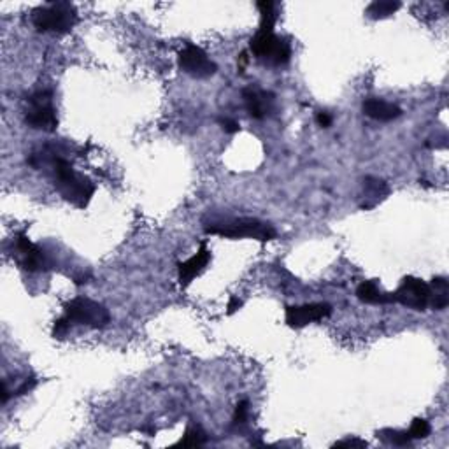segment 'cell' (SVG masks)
Masks as SVG:
<instances>
[{"mask_svg":"<svg viewBox=\"0 0 449 449\" xmlns=\"http://www.w3.org/2000/svg\"><path fill=\"white\" fill-rule=\"evenodd\" d=\"M53 174H55V186L72 206L84 209L90 204L93 193H95V184L86 178L72 169L69 162L62 158L53 160Z\"/></svg>","mask_w":449,"mask_h":449,"instance_id":"1","label":"cell"},{"mask_svg":"<svg viewBox=\"0 0 449 449\" xmlns=\"http://www.w3.org/2000/svg\"><path fill=\"white\" fill-rule=\"evenodd\" d=\"M204 232L228 239H256L262 243L272 241L278 235L271 223L260 221L256 218H230L225 221L207 223Z\"/></svg>","mask_w":449,"mask_h":449,"instance_id":"2","label":"cell"},{"mask_svg":"<svg viewBox=\"0 0 449 449\" xmlns=\"http://www.w3.org/2000/svg\"><path fill=\"white\" fill-rule=\"evenodd\" d=\"M32 23L39 32H71L77 23V11L69 2H51L34 9Z\"/></svg>","mask_w":449,"mask_h":449,"instance_id":"3","label":"cell"},{"mask_svg":"<svg viewBox=\"0 0 449 449\" xmlns=\"http://www.w3.org/2000/svg\"><path fill=\"white\" fill-rule=\"evenodd\" d=\"M251 53L269 65H284L291 58V46L274 32L258 30L250 43Z\"/></svg>","mask_w":449,"mask_h":449,"instance_id":"4","label":"cell"},{"mask_svg":"<svg viewBox=\"0 0 449 449\" xmlns=\"http://www.w3.org/2000/svg\"><path fill=\"white\" fill-rule=\"evenodd\" d=\"M65 318L76 325H86L92 328H104L111 321V314L102 304L90 298L77 297L65 304Z\"/></svg>","mask_w":449,"mask_h":449,"instance_id":"5","label":"cell"},{"mask_svg":"<svg viewBox=\"0 0 449 449\" xmlns=\"http://www.w3.org/2000/svg\"><path fill=\"white\" fill-rule=\"evenodd\" d=\"M25 121L28 127L34 130L55 132L58 127V118H56L55 106H53L51 93L37 92L28 99V109Z\"/></svg>","mask_w":449,"mask_h":449,"instance_id":"6","label":"cell"},{"mask_svg":"<svg viewBox=\"0 0 449 449\" xmlns=\"http://www.w3.org/2000/svg\"><path fill=\"white\" fill-rule=\"evenodd\" d=\"M178 64L184 74L197 77V80L211 77L218 71V65L209 58V55L202 48H199L195 44H186L184 49L179 51Z\"/></svg>","mask_w":449,"mask_h":449,"instance_id":"7","label":"cell"},{"mask_svg":"<svg viewBox=\"0 0 449 449\" xmlns=\"http://www.w3.org/2000/svg\"><path fill=\"white\" fill-rule=\"evenodd\" d=\"M391 300H393V304H402L409 309L426 311L430 300V288L422 279L407 276L400 282L397 291L391 293Z\"/></svg>","mask_w":449,"mask_h":449,"instance_id":"8","label":"cell"},{"mask_svg":"<svg viewBox=\"0 0 449 449\" xmlns=\"http://www.w3.org/2000/svg\"><path fill=\"white\" fill-rule=\"evenodd\" d=\"M332 314L330 304H306L287 307V323L291 328H304L309 323L321 321Z\"/></svg>","mask_w":449,"mask_h":449,"instance_id":"9","label":"cell"},{"mask_svg":"<svg viewBox=\"0 0 449 449\" xmlns=\"http://www.w3.org/2000/svg\"><path fill=\"white\" fill-rule=\"evenodd\" d=\"M16 251L20 254L21 265H23L25 271L28 272H37L43 271L46 267V258H44V253L36 246L34 243H30V239L25 234H20L16 237Z\"/></svg>","mask_w":449,"mask_h":449,"instance_id":"10","label":"cell"},{"mask_svg":"<svg viewBox=\"0 0 449 449\" xmlns=\"http://www.w3.org/2000/svg\"><path fill=\"white\" fill-rule=\"evenodd\" d=\"M209 262H211V251L207 250L206 244H202L200 250L197 251V254H193L190 260L178 263L179 284H181V287H188V284L206 269Z\"/></svg>","mask_w":449,"mask_h":449,"instance_id":"11","label":"cell"},{"mask_svg":"<svg viewBox=\"0 0 449 449\" xmlns=\"http://www.w3.org/2000/svg\"><path fill=\"white\" fill-rule=\"evenodd\" d=\"M243 99L246 104V109L250 112L251 118L262 119L269 114L272 108V95L271 93L258 90V88H244L243 90Z\"/></svg>","mask_w":449,"mask_h":449,"instance_id":"12","label":"cell"},{"mask_svg":"<svg viewBox=\"0 0 449 449\" xmlns=\"http://www.w3.org/2000/svg\"><path fill=\"white\" fill-rule=\"evenodd\" d=\"M363 112H365L369 118L376 119V121H383V123H388V121H393L398 116L402 114V109L398 106L391 102H386V100L381 99H367L363 102Z\"/></svg>","mask_w":449,"mask_h":449,"instance_id":"13","label":"cell"},{"mask_svg":"<svg viewBox=\"0 0 449 449\" xmlns=\"http://www.w3.org/2000/svg\"><path fill=\"white\" fill-rule=\"evenodd\" d=\"M363 183H365V202L362 204V209H370V207L378 206L390 193V188H388V184L383 179L370 178L369 175V178H365Z\"/></svg>","mask_w":449,"mask_h":449,"instance_id":"14","label":"cell"},{"mask_svg":"<svg viewBox=\"0 0 449 449\" xmlns=\"http://www.w3.org/2000/svg\"><path fill=\"white\" fill-rule=\"evenodd\" d=\"M430 300L428 306L435 311H444L449 304V282L446 278H433L428 284Z\"/></svg>","mask_w":449,"mask_h":449,"instance_id":"15","label":"cell"},{"mask_svg":"<svg viewBox=\"0 0 449 449\" xmlns=\"http://www.w3.org/2000/svg\"><path fill=\"white\" fill-rule=\"evenodd\" d=\"M356 297L365 304H393L391 293H383L376 281H363L356 288Z\"/></svg>","mask_w":449,"mask_h":449,"instance_id":"16","label":"cell"},{"mask_svg":"<svg viewBox=\"0 0 449 449\" xmlns=\"http://www.w3.org/2000/svg\"><path fill=\"white\" fill-rule=\"evenodd\" d=\"M400 2H391V0H376L365 9V14L370 20H383V18L395 14L400 9Z\"/></svg>","mask_w":449,"mask_h":449,"instance_id":"17","label":"cell"},{"mask_svg":"<svg viewBox=\"0 0 449 449\" xmlns=\"http://www.w3.org/2000/svg\"><path fill=\"white\" fill-rule=\"evenodd\" d=\"M260 14H262V23H260V30L263 32H274V25L276 20H278V14H276V4L271 2V0H262L256 4Z\"/></svg>","mask_w":449,"mask_h":449,"instance_id":"18","label":"cell"},{"mask_svg":"<svg viewBox=\"0 0 449 449\" xmlns=\"http://www.w3.org/2000/svg\"><path fill=\"white\" fill-rule=\"evenodd\" d=\"M378 439H381L383 442L391 446H409L413 439L409 437V432H402V430H391L386 428L378 432Z\"/></svg>","mask_w":449,"mask_h":449,"instance_id":"19","label":"cell"},{"mask_svg":"<svg viewBox=\"0 0 449 449\" xmlns=\"http://www.w3.org/2000/svg\"><path fill=\"white\" fill-rule=\"evenodd\" d=\"M204 444H206V433L199 426H190L184 432L183 439L178 442L179 448H199V446Z\"/></svg>","mask_w":449,"mask_h":449,"instance_id":"20","label":"cell"},{"mask_svg":"<svg viewBox=\"0 0 449 449\" xmlns=\"http://www.w3.org/2000/svg\"><path fill=\"white\" fill-rule=\"evenodd\" d=\"M407 432H409L411 439H425L430 435V425L423 417H416V420L411 423V428L407 430Z\"/></svg>","mask_w":449,"mask_h":449,"instance_id":"21","label":"cell"},{"mask_svg":"<svg viewBox=\"0 0 449 449\" xmlns=\"http://www.w3.org/2000/svg\"><path fill=\"white\" fill-rule=\"evenodd\" d=\"M69 328H71V321L67 318H60L55 321V326H53V337L55 339H64L67 335Z\"/></svg>","mask_w":449,"mask_h":449,"instance_id":"22","label":"cell"},{"mask_svg":"<svg viewBox=\"0 0 449 449\" xmlns=\"http://www.w3.org/2000/svg\"><path fill=\"white\" fill-rule=\"evenodd\" d=\"M247 411H250V402L247 400H241L237 404V407H235V413H234V423H246L247 420Z\"/></svg>","mask_w":449,"mask_h":449,"instance_id":"23","label":"cell"},{"mask_svg":"<svg viewBox=\"0 0 449 449\" xmlns=\"http://www.w3.org/2000/svg\"><path fill=\"white\" fill-rule=\"evenodd\" d=\"M219 125H221L223 130L230 134V136H234V134H237V132L241 130V125H239L235 119L230 118H219Z\"/></svg>","mask_w":449,"mask_h":449,"instance_id":"24","label":"cell"},{"mask_svg":"<svg viewBox=\"0 0 449 449\" xmlns=\"http://www.w3.org/2000/svg\"><path fill=\"white\" fill-rule=\"evenodd\" d=\"M334 448H367V442L362 439H344V441L335 442Z\"/></svg>","mask_w":449,"mask_h":449,"instance_id":"25","label":"cell"},{"mask_svg":"<svg viewBox=\"0 0 449 449\" xmlns=\"http://www.w3.org/2000/svg\"><path fill=\"white\" fill-rule=\"evenodd\" d=\"M316 121H318L319 127L328 128L332 125V116L328 114V112H326V111H319L318 114H316Z\"/></svg>","mask_w":449,"mask_h":449,"instance_id":"26","label":"cell"},{"mask_svg":"<svg viewBox=\"0 0 449 449\" xmlns=\"http://www.w3.org/2000/svg\"><path fill=\"white\" fill-rule=\"evenodd\" d=\"M241 307H243V302H241L237 297H230V300H228V306H227V314L237 313Z\"/></svg>","mask_w":449,"mask_h":449,"instance_id":"27","label":"cell"},{"mask_svg":"<svg viewBox=\"0 0 449 449\" xmlns=\"http://www.w3.org/2000/svg\"><path fill=\"white\" fill-rule=\"evenodd\" d=\"M247 62H250V56H247L246 51H243V53H241V55H239V58H237L239 72H244V69H246Z\"/></svg>","mask_w":449,"mask_h":449,"instance_id":"28","label":"cell"},{"mask_svg":"<svg viewBox=\"0 0 449 449\" xmlns=\"http://www.w3.org/2000/svg\"><path fill=\"white\" fill-rule=\"evenodd\" d=\"M34 386H36V379H30V381H25L23 385H21L20 390L16 391V395H23V393H27V391L32 390Z\"/></svg>","mask_w":449,"mask_h":449,"instance_id":"29","label":"cell"},{"mask_svg":"<svg viewBox=\"0 0 449 449\" xmlns=\"http://www.w3.org/2000/svg\"><path fill=\"white\" fill-rule=\"evenodd\" d=\"M9 400V391H8V386H5V383L2 385V404H5V402Z\"/></svg>","mask_w":449,"mask_h":449,"instance_id":"30","label":"cell"}]
</instances>
